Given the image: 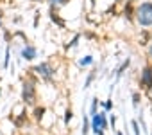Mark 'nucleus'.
Wrapping results in <instances>:
<instances>
[{
    "label": "nucleus",
    "mask_w": 152,
    "mask_h": 135,
    "mask_svg": "<svg viewBox=\"0 0 152 135\" xmlns=\"http://www.w3.org/2000/svg\"><path fill=\"white\" fill-rule=\"evenodd\" d=\"M4 65H6V67L9 65V49L6 50V61H4Z\"/></svg>",
    "instance_id": "f3484780"
},
{
    "label": "nucleus",
    "mask_w": 152,
    "mask_h": 135,
    "mask_svg": "<svg viewBox=\"0 0 152 135\" xmlns=\"http://www.w3.org/2000/svg\"><path fill=\"white\" fill-rule=\"evenodd\" d=\"M141 83L148 90H152V65H147L145 69H143V72H141Z\"/></svg>",
    "instance_id": "f03ea898"
},
{
    "label": "nucleus",
    "mask_w": 152,
    "mask_h": 135,
    "mask_svg": "<svg viewBox=\"0 0 152 135\" xmlns=\"http://www.w3.org/2000/svg\"><path fill=\"white\" fill-rule=\"evenodd\" d=\"M90 131V122H88V117H84V122H83V135H88Z\"/></svg>",
    "instance_id": "6e6552de"
},
{
    "label": "nucleus",
    "mask_w": 152,
    "mask_h": 135,
    "mask_svg": "<svg viewBox=\"0 0 152 135\" xmlns=\"http://www.w3.org/2000/svg\"><path fill=\"white\" fill-rule=\"evenodd\" d=\"M118 135H122V133H118Z\"/></svg>",
    "instance_id": "aec40b11"
},
{
    "label": "nucleus",
    "mask_w": 152,
    "mask_h": 135,
    "mask_svg": "<svg viewBox=\"0 0 152 135\" xmlns=\"http://www.w3.org/2000/svg\"><path fill=\"white\" fill-rule=\"evenodd\" d=\"M132 130H134V135H140V126L136 121H132Z\"/></svg>",
    "instance_id": "9b49d317"
},
{
    "label": "nucleus",
    "mask_w": 152,
    "mask_h": 135,
    "mask_svg": "<svg viewBox=\"0 0 152 135\" xmlns=\"http://www.w3.org/2000/svg\"><path fill=\"white\" fill-rule=\"evenodd\" d=\"M129 63H131V59H129V58H127V59H125V61L122 63V67H120V69H118V72H116V76H118V78L122 76V72H124V70L127 69V67H129Z\"/></svg>",
    "instance_id": "0eeeda50"
},
{
    "label": "nucleus",
    "mask_w": 152,
    "mask_h": 135,
    "mask_svg": "<svg viewBox=\"0 0 152 135\" xmlns=\"http://www.w3.org/2000/svg\"><path fill=\"white\" fill-rule=\"evenodd\" d=\"M36 72L39 74V76H43V78H52V69H50V65L48 63H41V65H38L36 67Z\"/></svg>",
    "instance_id": "39448f33"
},
{
    "label": "nucleus",
    "mask_w": 152,
    "mask_h": 135,
    "mask_svg": "<svg viewBox=\"0 0 152 135\" xmlns=\"http://www.w3.org/2000/svg\"><path fill=\"white\" fill-rule=\"evenodd\" d=\"M93 76H95V74H90V76H88V79H86V83H84V88H86V87H90V83L93 81Z\"/></svg>",
    "instance_id": "4468645a"
},
{
    "label": "nucleus",
    "mask_w": 152,
    "mask_h": 135,
    "mask_svg": "<svg viewBox=\"0 0 152 135\" xmlns=\"http://www.w3.org/2000/svg\"><path fill=\"white\" fill-rule=\"evenodd\" d=\"M97 119H99V126H100V130H106V128H107L106 113H97Z\"/></svg>",
    "instance_id": "423d86ee"
},
{
    "label": "nucleus",
    "mask_w": 152,
    "mask_h": 135,
    "mask_svg": "<svg viewBox=\"0 0 152 135\" xmlns=\"http://www.w3.org/2000/svg\"><path fill=\"white\" fill-rule=\"evenodd\" d=\"M148 54H150V58H152V47H150V50H148Z\"/></svg>",
    "instance_id": "6ab92c4d"
},
{
    "label": "nucleus",
    "mask_w": 152,
    "mask_h": 135,
    "mask_svg": "<svg viewBox=\"0 0 152 135\" xmlns=\"http://www.w3.org/2000/svg\"><path fill=\"white\" fill-rule=\"evenodd\" d=\"M91 63H93V58L91 56H86V58L81 59V65H91Z\"/></svg>",
    "instance_id": "1a4fd4ad"
},
{
    "label": "nucleus",
    "mask_w": 152,
    "mask_h": 135,
    "mask_svg": "<svg viewBox=\"0 0 152 135\" xmlns=\"http://www.w3.org/2000/svg\"><path fill=\"white\" fill-rule=\"evenodd\" d=\"M104 108H106V110H111V108H113V103H111V99H109V101H106Z\"/></svg>",
    "instance_id": "dca6fc26"
},
{
    "label": "nucleus",
    "mask_w": 152,
    "mask_h": 135,
    "mask_svg": "<svg viewBox=\"0 0 152 135\" xmlns=\"http://www.w3.org/2000/svg\"><path fill=\"white\" fill-rule=\"evenodd\" d=\"M132 99H134V101H132V103H134V106H138V103H140V94H134V96H132Z\"/></svg>",
    "instance_id": "2eb2a0df"
},
{
    "label": "nucleus",
    "mask_w": 152,
    "mask_h": 135,
    "mask_svg": "<svg viewBox=\"0 0 152 135\" xmlns=\"http://www.w3.org/2000/svg\"><path fill=\"white\" fill-rule=\"evenodd\" d=\"M43 113H45V108H38V110H36V117H38V119H41Z\"/></svg>",
    "instance_id": "ddd939ff"
},
{
    "label": "nucleus",
    "mask_w": 152,
    "mask_h": 135,
    "mask_svg": "<svg viewBox=\"0 0 152 135\" xmlns=\"http://www.w3.org/2000/svg\"><path fill=\"white\" fill-rule=\"evenodd\" d=\"M136 18L143 27L152 25V4L150 2H143L138 9H136Z\"/></svg>",
    "instance_id": "f257e3e1"
},
{
    "label": "nucleus",
    "mask_w": 152,
    "mask_h": 135,
    "mask_svg": "<svg viewBox=\"0 0 152 135\" xmlns=\"http://www.w3.org/2000/svg\"><path fill=\"white\" fill-rule=\"evenodd\" d=\"M23 101L25 103H32L34 101V87H32V83H25L23 85Z\"/></svg>",
    "instance_id": "20e7f679"
},
{
    "label": "nucleus",
    "mask_w": 152,
    "mask_h": 135,
    "mask_svg": "<svg viewBox=\"0 0 152 135\" xmlns=\"http://www.w3.org/2000/svg\"><path fill=\"white\" fill-rule=\"evenodd\" d=\"M72 117H73V112H72V110H66V115H64V122H70V121H72Z\"/></svg>",
    "instance_id": "9d476101"
},
{
    "label": "nucleus",
    "mask_w": 152,
    "mask_h": 135,
    "mask_svg": "<svg viewBox=\"0 0 152 135\" xmlns=\"http://www.w3.org/2000/svg\"><path fill=\"white\" fill-rule=\"evenodd\" d=\"M36 56H38V50H36V47H32V45H27V47H23V50H22V58H23V59H27V61H32Z\"/></svg>",
    "instance_id": "7ed1b4c3"
},
{
    "label": "nucleus",
    "mask_w": 152,
    "mask_h": 135,
    "mask_svg": "<svg viewBox=\"0 0 152 135\" xmlns=\"http://www.w3.org/2000/svg\"><path fill=\"white\" fill-rule=\"evenodd\" d=\"M97 103H99L97 99H93V103H91V113H93V115L97 113Z\"/></svg>",
    "instance_id": "f8f14e48"
},
{
    "label": "nucleus",
    "mask_w": 152,
    "mask_h": 135,
    "mask_svg": "<svg viewBox=\"0 0 152 135\" xmlns=\"http://www.w3.org/2000/svg\"><path fill=\"white\" fill-rule=\"evenodd\" d=\"M50 2H52V4H66L68 0H50Z\"/></svg>",
    "instance_id": "a211bd4d"
}]
</instances>
